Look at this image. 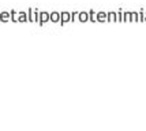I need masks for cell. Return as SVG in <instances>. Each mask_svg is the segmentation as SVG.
Listing matches in <instances>:
<instances>
[{
  "label": "cell",
  "mask_w": 146,
  "mask_h": 131,
  "mask_svg": "<svg viewBox=\"0 0 146 131\" xmlns=\"http://www.w3.org/2000/svg\"><path fill=\"white\" fill-rule=\"evenodd\" d=\"M29 21L30 22H40V13L36 8H30L29 10Z\"/></svg>",
  "instance_id": "cell-1"
},
{
  "label": "cell",
  "mask_w": 146,
  "mask_h": 131,
  "mask_svg": "<svg viewBox=\"0 0 146 131\" xmlns=\"http://www.w3.org/2000/svg\"><path fill=\"white\" fill-rule=\"evenodd\" d=\"M10 19H11V13H7V11H4V13H0V21H1V22L7 23Z\"/></svg>",
  "instance_id": "cell-2"
},
{
  "label": "cell",
  "mask_w": 146,
  "mask_h": 131,
  "mask_svg": "<svg viewBox=\"0 0 146 131\" xmlns=\"http://www.w3.org/2000/svg\"><path fill=\"white\" fill-rule=\"evenodd\" d=\"M49 19H51V15H49L48 13H40V22H38V23H40V25H42L44 22L49 21Z\"/></svg>",
  "instance_id": "cell-3"
},
{
  "label": "cell",
  "mask_w": 146,
  "mask_h": 131,
  "mask_svg": "<svg viewBox=\"0 0 146 131\" xmlns=\"http://www.w3.org/2000/svg\"><path fill=\"white\" fill-rule=\"evenodd\" d=\"M11 21L15 22V23H19V13H17L15 10L11 11Z\"/></svg>",
  "instance_id": "cell-4"
},
{
  "label": "cell",
  "mask_w": 146,
  "mask_h": 131,
  "mask_svg": "<svg viewBox=\"0 0 146 131\" xmlns=\"http://www.w3.org/2000/svg\"><path fill=\"white\" fill-rule=\"evenodd\" d=\"M26 21H29V17L26 15V13H23V11L19 13V23L21 22H26Z\"/></svg>",
  "instance_id": "cell-5"
},
{
  "label": "cell",
  "mask_w": 146,
  "mask_h": 131,
  "mask_svg": "<svg viewBox=\"0 0 146 131\" xmlns=\"http://www.w3.org/2000/svg\"><path fill=\"white\" fill-rule=\"evenodd\" d=\"M60 19V15H59V13H52L51 14V21L52 22H57Z\"/></svg>",
  "instance_id": "cell-6"
},
{
  "label": "cell",
  "mask_w": 146,
  "mask_h": 131,
  "mask_svg": "<svg viewBox=\"0 0 146 131\" xmlns=\"http://www.w3.org/2000/svg\"><path fill=\"white\" fill-rule=\"evenodd\" d=\"M70 19V14L68 13H63L62 14V22H67Z\"/></svg>",
  "instance_id": "cell-7"
},
{
  "label": "cell",
  "mask_w": 146,
  "mask_h": 131,
  "mask_svg": "<svg viewBox=\"0 0 146 131\" xmlns=\"http://www.w3.org/2000/svg\"><path fill=\"white\" fill-rule=\"evenodd\" d=\"M79 19H81L82 22H85V21L88 19V14H86V13H81V15H79Z\"/></svg>",
  "instance_id": "cell-8"
},
{
  "label": "cell",
  "mask_w": 146,
  "mask_h": 131,
  "mask_svg": "<svg viewBox=\"0 0 146 131\" xmlns=\"http://www.w3.org/2000/svg\"><path fill=\"white\" fill-rule=\"evenodd\" d=\"M104 19H105V15H104L102 13H100L98 14V21H104Z\"/></svg>",
  "instance_id": "cell-9"
},
{
  "label": "cell",
  "mask_w": 146,
  "mask_h": 131,
  "mask_svg": "<svg viewBox=\"0 0 146 131\" xmlns=\"http://www.w3.org/2000/svg\"><path fill=\"white\" fill-rule=\"evenodd\" d=\"M108 18H109V21H111V22H112V21H115V14H113V13H111V14H109Z\"/></svg>",
  "instance_id": "cell-10"
}]
</instances>
